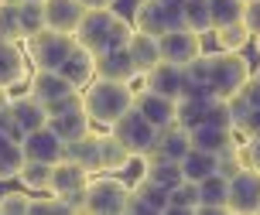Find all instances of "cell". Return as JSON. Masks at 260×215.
I'll return each mask as SVG.
<instances>
[{
	"mask_svg": "<svg viewBox=\"0 0 260 215\" xmlns=\"http://www.w3.org/2000/svg\"><path fill=\"white\" fill-rule=\"evenodd\" d=\"M134 38V21L120 17L113 7H92L86 11L82 24L76 27V41L82 48H89L92 55L110 48H127Z\"/></svg>",
	"mask_w": 260,
	"mask_h": 215,
	"instance_id": "obj_1",
	"label": "cell"
},
{
	"mask_svg": "<svg viewBox=\"0 0 260 215\" xmlns=\"http://www.w3.org/2000/svg\"><path fill=\"white\" fill-rule=\"evenodd\" d=\"M134 99H137V92L130 89V82H117V79H92L89 86L82 89V102H86V110H89L92 123H100V127H113L120 116L134 110Z\"/></svg>",
	"mask_w": 260,
	"mask_h": 215,
	"instance_id": "obj_2",
	"label": "cell"
},
{
	"mask_svg": "<svg viewBox=\"0 0 260 215\" xmlns=\"http://www.w3.org/2000/svg\"><path fill=\"white\" fill-rule=\"evenodd\" d=\"M209 55V89L222 96V99H230L236 96L240 89L250 82V62L243 58V51H206Z\"/></svg>",
	"mask_w": 260,
	"mask_h": 215,
	"instance_id": "obj_3",
	"label": "cell"
},
{
	"mask_svg": "<svg viewBox=\"0 0 260 215\" xmlns=\"http://www.w3.org/2000/svg\"><path fill=\"white\" fill-rule=\"evenodd\" d=\"M76 34H62V31H52L45 27L35 38H24V51L31 68H48V72H58L65 65V58L76 51Z\"/></svg>",
	"mask_w": 260,
	"mask_h": 215,
	"instance_id": "obj_4",
	"label": "cell"
},
{
	"mask_svg": "<svg viewBox=\"0 0 260 215\" xmlns=\"http://www.w3.org/2000/svg\"><path fill=\"white\" fill-rule=\"evenodd\" d=\"M27 92L35 96L38 102H45L48 116L72 106V102H82V89L72 86L62 72H48V68H35L31 79H27Z\"/></svg>",
	"mask_w": 260,
	"mask_h": 215,
	"instance_id": "obj_5",
	"label": "cell"
},
{
	"mask_svg": "<svg viewBox=\"0 0 260 215\" xmlns=\"http://www.w3.org/2000/svg\"><path fill=\"white\" fill-rule=\"evenodd\" d=\"M134 27L161 38L171 27H185V0H137Z\"/></svg>",
	"mask_w": 260,
	"mask_h": 215,
	"instance_id": "obj_6",
	"label": "cell"
},
{
	"mask_svg": "<svg viewBox=\"0 0 260 215\" xmlns=\"http://www.w3.org/2000/svg\"><path fill=\"white\" fill-rule=\"evenodd\" d=\"M130 202V185H123L117 174H96L86 185V212L92 215H120L127 212Z\"/></svg>",
	"mask_w": 260,
	"mask_h": 215,
	"instance_id": "obj_7",
	"label": "cell"
},
{
	"mask_svg": "<svg viewBox=\"0 0 260 215\" xmlns=\"http://www.w3.org/2000/svg\"><path fill=\"white\" fill-rule=\"evenodd\" d=\"M110 130H113L120 144H123L134 157H141V161L157 147V133H161V130H157L154 123H151V120L137 110V106H134V110H127V113L120 116Z\"/></svg>",
	"mask_w": 260,
	"mask_h": 215,
	"instance_id": "obj_8",
	"label": "cell"
},
{
	"mask_svg": "<svg viewBox=\"0 0 260 215\" xmlns=\"http://www.w3.org/2000/svg\"><path fill=\"white\" fill-rule=\"evenodd\" d=\"M226 208L236 215H260V171L257 167H240L230 177V202Z\"/></svg>",
	"mask_w": 260,
	"mask_h": 215,
	"instance_id": "obj_9",
	"label": "cell"
},
{
	"mask_svg": "<svg viewBox=\"0 0 260 215\" xmlns=\"http://www.w3.org/2000/svg\"><path fill=\"white\" fill-rule=\"evenodd\" d=\"M157 45H161V62H171V65H188L206 51L202 34L192 31V27H171L157 38Z\"/></svg>",
	"mask_w": 260,
	"mask_h": 215,
	"instance_id": "obj_10",
	"label": "cell"
},
{
	"mask_svg": "<svg viewBox=\"0 0 260 215\" xmlns=\"http://www.w3.org/2000/svg\"><path fill=\"white\" fill-rule=\"evenodd\" d=\"M27 79H31V62L21 41H0V86L17 89L27 86Z\"/></svg>",
	"mask_w": 260,
	"mask_h": 215,
	"instance_id": "obj_11",
	"label": "cell"
},
{
	"mask_svg": "<svg viewBox=\"0 0 260 215\" xmlns=\"http://www.w3.org/2000/svg\"><path fill=\"white\" fill-rule=\"evenodd\" d=\"M48 127H52L65 144H72V140L86 137L92 130V116H89V110H86V102H72V106H65V110L48 116Z\"/></svg>",
	"mask_w": 260,
	"mask_h": 215,
	"instance_id": "obj_12",
	"label": "cell"
},
{
	"mask_svg": "<svg viewBox=\"0 0 260 215\" xmlns=\"http://www.w3.org/2000/svg\"><path fill=\"white\" fill-rule=\"evenodd\" d=\"M24 157L27 161H45V164H58L65 157V140L55 133L52 127H41V130H31L24 133Z\"/></svg>",
	"mask_w": 260,
	"mask_h": 215,
	"instance_id": "obj_13",
	"label": "cell"
},
{
	"mask_svg": "<svg viewBox=\"0 0 260 215\" xmlns=\"http://www.w3.org/2000/svg\"><path fill=\"white\" fill-rule=\"evenodd\" d=\"M127 212H141V215L168 212V188H161L157 181H151V177L141 174V177H137V185H130Z\"/></svg>",
	"mask_w": 260,
	"mask_h": 215,
	"instance_id": "obj_14",
	"label": "cell"
},
{
	"mask_svg": "<svg viewBox=\"0 0 260 215\" xmlns=\"http://www.w3.org/2000/svg\"><path fill=\"white\" fill-rule=\"evenodd\" d=\"M144 89H154L161 96L182 99L185 96V65H171V62H157L151 72H144Z\"/></svg>",
	"mask_w": 260,
	"mask_h": 215,
	"instance_id": "obj_15",
	"label": "cell"
},
{
	"mask_svg": "<svg viewBox=\"0 0 260 215\" xmlns=\"http://www.w3.org/2000/svg\"><path fill=\"white\" fill-rule=\"evenodd\" d=\"M134 106H137V110H141V113L147 116L157 130L178 120V99L161 96V92H154V89H141V92H137V99H134Z\"/></svg>",
	"mask_w": 260,
	"mask_h": 215,
	"instance_id": "obj_16",
	"label": "cell"
},
{
	"mask_svg": "<svg viewBox=\"0 0 260 215\" xmlns=\"http://www.w3.org/2000/svg\"><path fill=\"white\" fill-rule=\"evenodd\" d=\"M96 76L117 79V82H134V79H141V72L134 65L130 48H110V51H100L96 55Z\"/></svg>",
	"mask_w": 260,
	"mask_h": 215,
	"instance_id": "obj_17",
	"label": "cell"
},
{
	"mask_svg": "<svg viewBox=\"0 0 260 215\" xmlns=\"http://www.w3.org/2000/svg\"><path fill=\"white\" fill-rule=\"evenodd\" d=\"M192 151V130L182 127L178 120L175 123H168V127H161V133H157V147L147 157H165V161H182L185 154ZM144 157V161H147Z\"/></svg>",
	"mask_w": 260,
	"mask_h": 215,
	"instance_id": "obj_18",
	"label": "cell"
},
{
	"mask_svg": "<svg viewBox=\"0 0 260 215\" xmlns=\"http://www.w3.org/2000/svg\"><path fill=\"white\" fill-rule=\"evenodd\" d=\"M89 177H92L89 167L62 157V161L52 167V188H48V195H58V198H62V195H72V191H86Z\"/></svg>",
	"mask_w": 260,
	"mask_h": 215,
	"instance_id": "obj_19",
	"label": "cell"
},
{
	"mask_svg": "<svg viewBox=\"0 0 260 215\" xmlns=\"http://www.w3.org/2000/svg\"><path fill=\"white\" fill-rule=\"evenodd\" d=\"M82 17H86L82 0H45V21H48L52 31L76 34V27L82 24Z\"/></svg>",
	"mask_w": 260,
	"mask_h": 215,
	"instance_id": "obj_20",
	"label": "cell"
},
{
	"mask_svg": "<svg viewBox=\"0 0 260 215\" xmlns=\"http://www.w3.org/2000/svg\"><path fill=\"white\" fill-rule=\"evenodd\" d=\"M216 99H222V96H216L212 89H192V92H185L182 99H178V123L188 130L206 123V116H209Z\"/></svg>",
	"mask_w": 260,
	"mask_h": 215,
	"instance_id": "obj_21",
	"label": "cell"
},
{
	"mask_svg": "<svg viewBox=\"0 0 260 215\" xmlns=\"http://www.w3.org/2000/svg\"><path fill=\"white\" fill-rule=\"evenodd\" d=\"M11 113L17 120V127L31 133V130H41L48 127V110H45V102H38L31 92H21V96H11Z\"/></svg>",
	"mask_w": 260,
	"mask_h": 215,
	"instance_id": "obj_22",
	"label": "cell"
},
{
	"mask_svg": "<svg viewBox=\"0 0 260 215\" xmlns=\"http://www.w3.org/2000/svg\"><path fill=\"white\" fill-rule=\"evenodd\" d=\"M230 177L226 174H209L199 181V212H230Z\"/></svg>",
	"mask_w": 260,
	"mask_h": 215,
	"instance_id": "obj_23",
	"label": "cell"
},
{
	"mask_svg": "<svg viewBox=\"0 0 260 215\" xmlns=\"http://www.w3.org/2000/svg\"><path fill=\"white\" fill-rule=\"evenodd\" d=\"M72 86H79V89H86L96 79V55H92L89 48H82V45H76V51L65 58V65L58 68Z\"/></svg>",
	"mask_w": 260,
	"mask_h": 215,
	"instance_id": "obj_24",
	"label": "cell"
},
{
	"mask_svg": "<svg viewBox=\"0 0 260 215\" xmlns=\"http://www.w3.org/2000/svg\"><path fill=\"white\" fill-rule=\"evenodd\" d=\"M100 161H103L106 174H120V171H127L137 157H134V154L117 140V133L110 130V133H100Z\"/></svg>",
	"mask_w": 260,
	"mask_h": 215,
	"instance_id": "obj_25",
	"label": "cell"
},
{
	"mask_svg": "<svg viewBox=\"0 0 260 215\" xmlns=\"http://www.w3.org/2000/svg\"><path fill=\"white\" fill-rule=\"evenodd\" d=\"M65 157L76 161V164H82V167H89L92 174H103V161H100V133L89 130L86 137L65 144Z\"/></svg>",
	"mask_w": 260,
	"mask_h": 215,
	"instance_id": "obj_26",
	"label": "cell"
},
{
	"mask_svg": "<svg viewBox=\"0 0 260 215\" xmlns=\"http://www.w3.org/2000/svg\"><path fill=\"white\" fill-rule=\"evenodd\" d=\"M130 55H134V65H137V72H151L157 62H161V45H157L154 34H144V31H137L134 27V38H130Z\"/></svg>",
	"mask_w": 260,
	"mask_h": 215,
	"instance_id": "obj_27",
	"label": "cell"
},
{
	"mask_svg": "<svg viewBox=\"0 0 260 215\" xmlns=\"http://www.w3.org/2000/svg\"><path fill=\"white\" fill-rule=\"evenodd\" d=\"M182 171H185V181H202V177L216 174L219 171V154L212 151H202V147H192V151L182 157Z\"/></svg>",
	"mask_w": 260,
	"mask_h": 215,
	"instance_id": "obj_28",
	"label": "cell"
},
{
	"mask_svg": "<svg viewBox=\"0 0 260 215\" xmlns=\"http://www.w3.org/2000/svg\"><path fill=\"white\" fill-rule=\"evenodd\" d=\"M230 144H236V130L212 127V123H199V127H192V147H202V151L219 154V151H226Z\"/></svg>",
	"mask_w": 260,
	"mask_h": 215,
	"instance_id": "obj_29",
	"label": "cell"
},
{
	"mask_svg": "<svg viewBox=\"0 0 260 215\" xmlns=\"http://www.w3.org/2000/svg\"><path fill=\"white\" fill-rule=\"evenodd\" d=\"M144 177L157 181L161 188H178L185 181V171H182V161H165V157H147L144 161Z\"/></svg>",
	"mask_w": 260,
	"mask_h": 215,
	"instance_id": "obj_30",
	"label": "cell"
},
{
	"mask_svg": "<svg viewBox=\"0 0 260 215\" xmlns=\"http://www.w3.org/2000/svg\"><path fill=\"white\" fill-rule=\"evenodd\" d=\"M24 144L11 133H0V181H11V177L21 174L24 167Z\"/></svg>",
	"mask_w": 260,
	"mask_h": 215,
	"instance_id": "obj_31",
	"label": "cell"
},
{
	"mask_svg": "<svg viewBox=\"0 0 260 215\" xmlns=\"http://www.w3.org/2000/svg\"><path fill=\"white\" fill-rule=\"evenodd\" d=\"M52 167L55 164H45V161H24L17 181H21L27 191H48L52 188Z\"/></svg>",
	"mask_w": 260,
	"mask_h": 215,
	"instance_id": "obj_32",
	"label": "cell"
},
{
	"mask_svg": "<svg viewBox=\"0 0 260 215\" xmlns=\"http://www.w3.org/2000/svg\"><path fill=\"white\" fill-rule=\"evenodd\" d=\"M216 34V45H219L222 51H243L253 41V34H250V27L243 24V21H236V24H222L212 31Z\"/></svg>",
	"mask_w": 260,
	"mask_h": 215,
	"instance_id": "obj_33",
	"label": "cell"
},
{
	"mask_svg": "<svg viewBox=\"0 0 260 215\" xmlns=\"http://www.w3.org/2000/svg\"><path fill=\"white\" fill-rule=\"evenodd\" d=\"M185 27H192L199 34L216 31V24H212V4L209 0H185Z\"/></svg>",
	"mask_w": 260,
	"mask_h": 215,
	"instance_id": "obj_34",
	"label": "cell"
},
{
	"mask_svg": "<svg viewBox=\"0 0 260 215\" xmlns=\"http://www.w3.org/2000/svg\"><path fill=\"white\" fill-rule=\"evenodd\" d=\"M0 34H4L7 41H24L21 4H14V0H0Z\"/></svg>",
	"mask_w": 260,
	"mask_h": 215,
	"instance_id": "obj_35",
	"label": "cell"
},
{
	"mask_svg": "<svg viewBox=\"0 0 260 215\" xmlns=\"http://www.w3.org/2000/svg\"><path fill=\"white\" fill-rule=\"evenodd\" d=\"M168 212H199V185L182 181L178 188L168 191Z\"/></svg>",
	"mask_w": 260,
	"mask_h": 215,
	"instance_id": "obj_36",
	"label": "cell"
},
{
	"mask_svg": "<svg viewBox=\"0 0 260 215\" xmlns=\"http://www.w3.org/2000/svg\"><path fill=\"white\" fill-rule=\"evenodd\" d=\"M21 27H24V38H35L38 31L48 27V21H45V0H21Z\"/></svg>",
	"mask_w": 260,
	"mask_h": 215,
	"instance_id": "obj_37",
	"label": "cell"
},
{
	"mask_svg": "<svg viewBox=\"0 0 260 215\" xmlns=\"http://www.w3.org/2000/svg\"><path fill=\"white\" fill-rule=\"evenodd\" d=\"M212 4V24H236L243 21V11H247V0H209Z\"/></svg>",
	"mask_w": 260,
	"mask_h": 215,
	"instance_id": "obj_38",
	"label": "cell"
},
{
	"mask_svg": "<svg viewBox=\"0 0 260 215\" xmlns=\"http://www.w3.org/2000/svg\"><path fill=\"white\" fill-rule=\"evenodd\" d=\"M240 167H247V161H243V147H240V144H230L226 151H219V174L233 177Z\"/></svg>",
	"mask_w": 260,
	"mask_h": 215,
	"instance_id": "obj_39",
	"label": "cell"
},
{
	"mask_svg": "<svg viewBox=\"0 0 260 215\" xmlns=\"http://www.w3.org/2000/svg\"><path fill=\"white\" fill-rule=\"evenodd\" d=\"M0 212L4 215L31 212V195H27V191H7V195H0Z\"/></svg>",
	"mask_w": 260,
	"mask_h": 215,
	"instance_id": "obj_40",
	"label": "cell"
},
{
	"mask_svg": "<svg viewBox=\"0 0 260 215\" xmlns=\"http://www.w3.org/2000/svg\"><path fill=\"white\" fill-rule=\"evenodd\" d=\"M243 161H247L250 167H257L260 171V137H243Z\"/></svg>",
	"mask_w": 260,
	"mask_h": 215,
	"instance_id": "obj_41",
	"label": "cell"
},
{
	"mask_svg": "<svg viewBox=\"0 0 260 215\" xmlns=\"http://www.w3.org/2000/svg\"><path fill=\"white\" fill-rule=\"evenodd\" d=\"M243 24L250 27V34H260V0H247V11H243Z\"/></svg>",
	"mask_w": 260,
	"mask_h": 215,
	"instance_id": "obj_42",
	"label": "cell"
},
{
	"mask_svg": "<svg viewBox=\"0 0 260 215\" xmlns=\"http://www.w3.org/2000/svg\"><path fill=\"white\" fill-rule=\"evenodd\" d=\"M113 4H117V0H82L86 11H92V7H113Z\"/></svg>",
	"mask_w": 260,
	"mask_h": 215,
	"instance_id": "obj_43",
	"label": "cell"
},
{
	"mask_svg": "<svg viewBox=\"0 0 260 215\" xmlns=\"http://www.w3.org/2000/svg\"><path fill=\"white\" fill-rule=\"evenodd\" d=\"M4 106H11V89L0 86V110H4Z\"/></svg>",
	"mask_w": 260,
	"mask_h": 215,
	"instance_id": "obj_44",
	"label": "cell"
},
{
	"mask_svg": "<svg viewBox=\"0 0 260 215\" xmlns=\"http://www.w3.org/2000/svg\"><path fill=\"white\" fill-rule=\"evenodd\" d=\"M253 51H257V55H260V34H257V38H253Z\"/></svg>",
	"mask_w": 260,
	"mask_h": 215,
	"instance_id": "obj_45",
	"label": "cell"
},
{
	"mask_svg": "<svg viewBox=\"0 0 260 215\" xmlns=\"http://www.w3.org/2000/svg\"><path fill=\"white\" fill-rule=\"evenodd\" d=\"M0 41H7V38H4V34H0Z\"/></svg>",
	"mask_w": 260,
	"mask_h": 215,
	"instance_id": "obj_46",
	"label": "cell"
},
{
	"mask_svg": "<svg viewBox=\"0 0 260 215\" xmlns=\"http://www.w3.org/2000/svg\"><path fill=\"white\" fill-rule=\"evenodd\" d=\"M14 4H21V0H14Z\"/></svg>",
	"mask_w": 260,
	"mask_h": 215,
	"instance_id": "obj_47",
	"label": "cell"
}]
</instances>
